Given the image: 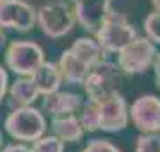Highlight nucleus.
Segmentation results:
<instances>
[{
	"label": "nucleus",
	"instance_id": "1",
	"mask_svg": "<svg viewBox=\"0 0 160 152\" xmlns=\"http://www.w3.org/2000/svg\"><path fill=\"white\" fill-rule=\"evenodd\" d=\"M82 86L86 90L87 99L100 102V100L121 91L123 72H121V68L116 63H110V61L103 59V61L92 64L89 68Z\"/></svg>",
	"mask_w": 160,
	"mask_h": 152
},
{
	"label": "nucleus",
	"instance_id": "2",
	"mask_svg": "<svg viewBox=\"0 0 160 152\" xmlns=\"http://www.w3.org/2000/svg\"><path fill=\"white\" fill-rule=\"evenodd\" d=\"M7 134L18 141H36L48 129L45 113L32 106H20L7 115L4 122Z\"/></svg>",
	"mask_w": 160,
	"mask_h": 152
},
{
	"label": "nucleus",
	"instance_id": "3",
	"mask_svg": "<svg viewBox=\"0 0 160 152\" xmlns=\"http://www.w3.org/2000/svg\"><path fill=\"white\" fill-rule=\"evenodd\" d=\"M92 36L105 54H118L121 48L126 47L137 36V30L128 22V18L125 14L116 13L112 9L109 13V16L103 20L102 27Z\"/></svg>",
	"mask_w": 160,
	"mask_h": 152
},
{
	"label": "nucleus",
	"instance_id": "4",
	"mask_svg": "<svg viewBox=\"0 0 160 152\" xmlns=\"http://www.w3.org/2000/svg\"><path fill=\"white\" fill-rule=\"evenodd\" d=\"M36 24L48 38H64L73 30L75 14L64 0H52L36 9Z\"/></svg>",
	"mask_w": 160,
	"mask_h": 152
},
{
	"label": "nucleus",
	"instance_id": "5",
	"mask_svg": "<svg viewBox=\"0 0 160 152\" xmlns=\"http://www.w3.org/2000/svg\"><path fill=\"white\" fill-rule=\"evenodd\" d=\"M157 45L148 38L135 36L133 40L118 52V66L126 75L144 73L151 68L157 56Z\"/></svg>",
	"mask_w": 160,
	"mask_h": 152
},
{
	"label": "nucleus",
	"instance_id": "6",
	"mask_svg": "<svg viewBox=\"0 0 160 152\" xmlns=\"http://www.w3.org/2000/svg\"><path fill=\"white\" fill-rule=\"evenodd\" d=\"M43 63H45V50L34 41H11L6 50L7 68L20 77H30Z\"/></svg>",
	"mask_w": 160,
	"mask_h": 152
},
{
	"label": "nucleus",
	"instance_id": "7",
	"mask_svg": "<svg viewBox=\"0 0 160 152\" xmlns=\"http://www.w3.org/2000/svg\"><path fill=\"white\" fill-rule=\"evenodd\" d=\"M36 25V7L25 0H4L0 4V27L29 32Z\"/></svg>",
	"mask_w": 160,
	"mask_h": 152
},
{
	"label": "nucleus",
	"instance_id": "8",
	"mask_svg": "<svg viewBox=\"0 0 160 152\" xmlns=\"http://www.w3.org/2000/svg\"><path fill=\"white\" fill-rule=\"evenodd\" d=\"M128 118L141 133H160V99L141 95L130 106Z\"/></svg>",
	"mask_w": 160,
	"mask_h": 152
},
{
	"label": "nucleus",
	"instance_id": "9",
	"mask_svg": "<svg viewBox=\"0 0 160 152\" xmlns=\"http://www.w3.org/2000/svg\"><path fill=\"white\" fill-rule=\"evenodd\" d=\"M98 113H100V131L119 133L128 125V104L121 91L100 100Z\"/></svg>",
	"mask_w": 160,
	"mask_h": 152
},
{
	"label": "nucleus",
	"instance_id": "10",
	"mask_svg": "<svg viewBox=\"0 0 160 152\" xmlns=\"http://www.w3.org/2000/svg\"><path fill=\"white\" fill-rule=\"evenodd\" d=\"M75 22L87 32L94 34L102 27L103 20L112 11L110 0H73Z\"/></svg>",
	"mask_w": 160,
	"mask_h": 152
},
{
	"label": "nucleus",
	"instance_id": "11",
	"mask_svg": "<svg viewBox=\"0 0 160 152\" xmlns=\"http://www.w3.org/2000/svg\"><path fill=\"white\" fill-rule=\"evenodd\" d=\"M84 99L78 93H69V91H53L50 95H45L43 100V109L50 117H62L69 113H77L80 109Z\"/></svg>",
	"mask_w": 160,
	"mask_h": 152
},
{
	"label": "nucleus",
	"instance_id": "12",
	"mask_svg": "<svg viewBox=\"0 0 160 152\" xmlns=\"http://www.w3.org/2000/svg\"><path fill=\"white\" fill-rule=\"evenodd\" d=\"M32 82L36 84V88L39 91V97L43 95H50L53 91H57L61 88V84H62V75H61V70H59V66L55 63H45L41 64L39 68L30 75Z\"/></svg>",
	"mask_w": 160,
	"mask_h": 152
},
{
	"label": "nucleus",
	"instance_id": "13",
	"mask_svg": "<svg viewBox=\"0 0 160 152\" xmlns=\"http://www.w3.org/2000/svg\"><path fill=\"white\" fill-rule=\"evenodd\" d=\"M52 131L64 143H77L84 136V129L75 113L62 115V117H52Z\"/></svg>",
	"mask_w": 160,
	"mask_h": 152
},
{
	"label": "nucleus",
	"instance_id": "14",
	"mask_svg": "<svg viewBox=\"0 0 160 152\" xmlns=\"http://www.w3.org/2000/svg\"><path fill=\"white\" fill-rule=\"evenodd\" d=\"M57 66H59V70H61L62 81H66L68 84H82L87 75V72H89V68H91L82 59L77 57L69 48L62 52Z\"/></svg>",
	"mask_w": 160,
	"mask_h": 152
},
{
	"label": "nucleus",
	"instance_id": "15",
	"mask_svg": "<svg viewBox=\"0 0 160 152\" xmlns=\"http://www.w3.org/2000/svg\"><path fill=\"white\" fill-rule=\"evenodd\" d=\"M9 97H11L12 106H32L39 97V91L36 88L30 77H20L11 84L9 88Z\"/></svg>",
	"mask_w": 160,
	"mask_h": 152
},
{
	"label": "nucleus",
	"instance_id": "16",
	"mask_svg": "<svg viewBox=\"0 0 160 152\" xmlns=\"http://www.w3.org/2000/svg\"><path fill=\"white\" fill-rule=\"evenodd\" d=\"M69 50H71L78 59H82L87 66H92V64L100 63V61H103V57H105L103 48L100 47L98 41L92 40V38H78V40L69 47Z\"/></svg>",
	"mask_w": 160,
	"mask_h": 152
},
{
	"label": "nucleus",
	"instance_id": "17",
	"mask_svg": "<svg viewBox=\"0 0 160 152\" xmlns=\"http://www.w3.org/2000/svg\"><path fill=\"white\" fill-rule=\"evenodd\" d=\"M80 109H82V113H80L78 120H80L82 129H84V133H86V131H87V133L100 131V113H98V102L87 99V102H82Z\"/></svg>",
	"mask_w": 160,
	"mask_h": 152
},
{
	"label": "nucleus",
	"instance_id": "18",
	"mask_svg": "<svg viewBox=\"0 0 160 152\" xmlns=\"http://www.w3.org/2000/svg\"><path fill=\"white\" fill-rule=\"evenodd\" d=\"M34 152H64V141L59 140L57 136H41L36 141H32L30 147Z\"/></svg>",
	"mask_w": 160,
	"mask_h": 152
},
{
	"label": "nucleus",
	"instance_id": "19",
	"mask_svg": "<svg viewBox=\"0 0 160 152\" xmlns=\"http://www.w3.org/2000/svg\"><path fill=\"white\" fill-rule=\"evenodd\" d=\"M135 152H160V133H141Z\"/></svg>",
	"mask_w": 160,
	"mask_h": 152
},
{
	"label": "nucleus",
	"instance_id": "20",
	"mask_svg": "<svg viewBox=\"0 0 160 152\" xmlns=\"http://www.w3.org/2000/svg\"><path fill=\"white\" fill-rule=\"evenodd\" d=\"M144 32H146V38L151 40L157 45H160V13L153 11L149 13L148 16L144 18Z\"/></svg>",
	"mask_w": 160,
	"mask_h": 152
},
{
	"label": "nucleus",
	"instance_id": "21",
	"mask_svg": "<svg viewBox=\"0 0 160 152\" xmlns=\"http://www.w3.org/2000/svg\"><path fill=\"white\" fill-rule=\"evenodd\" d=\"M80 152H121L118 147L109 140H91Z\"/></svg>",
	"mask_w": 160,
	"mask_h": 152
},
{
	"label": "nucleus",
	"instance_id": "22",
	"mask_svg": "<svg viewBox=\"0 0 160 152\" xmlns=\"http://www.w3.org/2000/svg\"><path fill=\"white\" fill-rule=\"evenodd\" d=\"M7 84H9V77H7V72L0 66V102L6 97L7 93Z\"/></svg>",
	"mask_w": 160,
	"mask_h": 152
},
{
	"label": "nucleus",
	"instance_id": "23",
	"mask_svg": "<svg viewBox=\"0 0 160 152\" xmlns=\"http://www.w3.org/2000/svg\"><path fill=\"white\" fill-rule=\"evenodd\" d=\"M2 152H34V150L27 145H22V143H11V145L4 147Z\"/></svg>",
	"mask_w": 160,
	"mask_h": 152
},
{
	"label": "nucleus",
	"instance_id": "24",
	"mask_svg": "<svg viewBox=\"0 0 160 152\" xmlns=\"http://www.w3.org/2000/svg\"><path fill=\"white\" fill-rule=\"evenodd\" d=\"M153 70H155V82H157V88L160 90V54L155 56V61H153Z\"/></svg>",
	"mask_w": 160,
	"mask_h": 152
},
{
	"label": "nucleus",
	"instance_id": "25",
	"mask_svg": "<svg viewBox=\"0 0 160 152\" xmlns=\"http://www.w3.org/2000/svg\"><path fill=\"white\" fill-rule=\"evenodd\" d=\"M4 47H6V34H4V30L0 27V52L4 50Z\"/></svg>",
	"mask_w": 160,
	"mask_h": 152
},
{
	"label": "nucleus",
	"instance_id": "26",
	"mask_svg": "<svg viewBox=\"0 0 160 152\" xmlns=\"http://www.w3.org/2000/svg\"><path fill=\"white\" fill-rule=\"evenodd\" d=\"M151 6H153L155 11H158V13H160V0H151Z\"/></svg>",
	"mask_w": 160,
	"mask_h": 152
},
{
	"label": "nucleus",
	"instance_id": "27",
	"mask_svg": "<svg viewBox=\"0 0 160 152\" xmlns=\"http://www.w3.org/2000/svg\"><path fill=\"white\" fill-rule=\"evenodd\" d=\"M2 141L4 140H2V133H0V149H2Z\"/></svg>",
	"mask_w": 160,
	"mask_h": 152
},
{
	"label": "nucleus",
	"instance_id": "28",
	"mask_svg": "<svg viewBox=\"0 0 160 152\" xmlns=\"http://www.w3.org/2000/svg\"><path fill=\"white\" fill-rule=\"evenodd\" d=\"M2 2H4V0H0V4H2Z\"/></svg>",
	"mask_w": 160,
	"mask_h": 152
}]
</instances>
